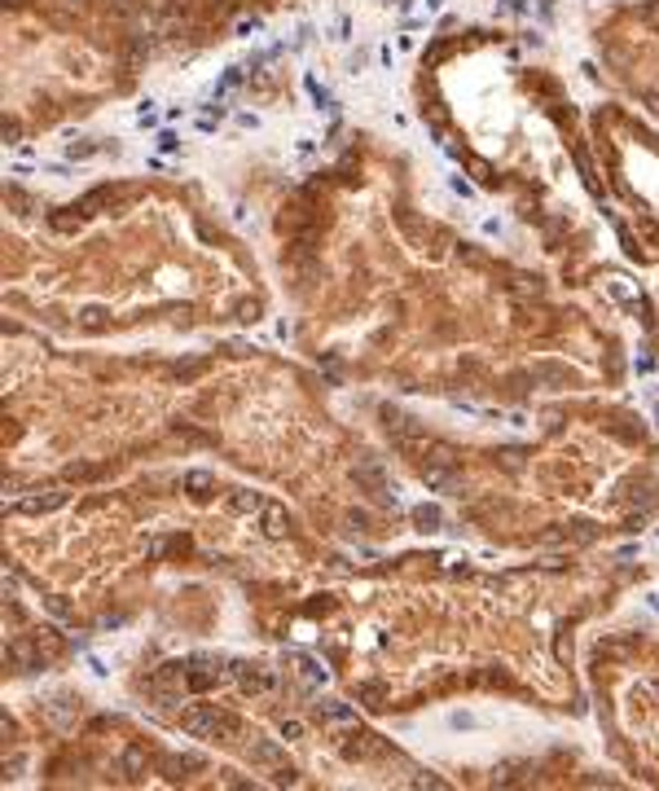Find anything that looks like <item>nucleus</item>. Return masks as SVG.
Listing matches in <instances>:
<instances>
[{"label": "nucleus", "mask_w": 659, "mask_h": 791, "mask_svg": "<svg viewBox=\"0 0 659 791\" xmlns=\"http://www.w3.org/2000/svg\"><path fill=\"white\" fill-rule=\"evenodd\" d=\"M299 669H303V677H308V681H325L321 659H308V655H303V659H299Z\"/></svg>", "instance_id": "12"}, {"label": "nucleus", "mask_w": 659, "mask_h": 791, "mask_svg": "<svg viewBox=\"0 0 659 791\" xmlns=\"http://www.w3.org/2000/svg\"><path fill=\"white\" fill-rule=\"evenodd\" d=\"M642 22H646L650 31H659V0H655V5H646V9H642Z\"/></svg>", "instance_id": "15"}, {"label": "nucleus", "mask_w": 659, "mask_h": 791, "mask_svg": "<svg viewBox=\"0 0 659 791\" xmlns=\"http://www.w3.org/2000/svg\"><path fill=\"white\" fill-rule=\"evenodd\" d=\"M229 510H233V515H255V510H264V497L251 493V488H238L229 497Z\"/></svg>", "instance_id": "8"}, {"label": "nucleus", "mask_w": 659, "mask_h": 791, "mask_svg": "<svg viewBox=\"0 0 659 791\" xmlns=\"http://www.w3.org/2000/svg\"><path fill=\"white\" fill-rule=\"evenodd\" d=\"M246 756L260 760V765H277V760H282V748H277L273 738H251V743H246Z\"/></svg>", "instance_id": "7"}, {"label": "nucleus", "mask_w": 659, "mask_h": 791, "mask_svg": "<svg viewBox=\"0 0 659 791\" xmlns=\"http://www.w3.org/2000/svg\"><path fill=\"white\" fill-rule=\"evenodd\" d=\"M9 5H22V0H9Z\"/></svg>", "instance_id": "16"}, {"label": "nucleus", "mask_w": 659, "mask_h": 791, "mask_svg": "<svg viewBox=\"0 0 659 791\" xmlns=\"http://www.w3.org/2000/svg\"><path fill=\"white\" fill-rule=\"evenodd\" d=\"M312 712H317L321 721H334V725L357 721V708H347L343 699H321V703H312Z\"/></svg>", "instance_id": "5"}, {"label": "nucleus", "mask_w": 659, "mask_h": 791, "mask_svg": "<svg viewBox=\"0 0 659 791\" xmlns=\"http://www.w3.org/2000/svg\"><path fill=\"white\" fill-rule=\"evenodd\" d=\"M378 752H383V743H378L374 734H352L347 743H343V756L347 760H374Z\"/></svg>", "instance_id": "4"}, {"label": "nucleus", "mask_w": 659, "mask_h": 791, "mask_svg": "<svg viewBox=\"0 0 659 791\" xmlns=\"http://www.w3.org/2000/svg\"><path fill=\"white\" fill-rule=\"evenodd\" d=\"M181 730L194 734V738H238L242 721L233 717V712H220L216 703H198V708H189L181 717Z\"/></svg>", "instance_id": "1"}, {"label": "nucleus", "mask_w": 659, "mask_h": 791, "mask_svg": "<svg viewBox=\"0 0 659 791\" xmlns=\"http://www.w3.org/2000/svg\"><path fill=\"white\" fill-rule=\"evenodd\" d=\"M413 519H418L422 528H440V510H436V505H418Z\"/></svg>", "instance_id": "11"}, {"label": "nucleus", "mask_w": 659, "mask_h": 791, "mask_svg": "<svg viewBox=\"0 0 659 791\" xmlns=\"http://www.w3.org/2000/svg\"><path fill=\"white\" fill-rule=\"evenodd\" d=\"M448 725H458V730H475L479 721L470 717V712H453V717H448Z\"/></svg>", "instance_id": "14"}, {"label": "nucleus", "mask_w": 659, "mask_h": 791, "mask_svg": "<svg viewBox=\"0 0 659 791\" xmlns=\"http://www.w3.org/2000/svg\"><path fill=\"white\" fill-rule=\"evenodd\" d=\"M66 501H70L66 488H44V493H36V497H22L18 510H22V515H53V510H62Z\"/></svg>", "instance_id": "2"}, {"label": "nucleus", "mask_w": 659, "mask_h": 791, "mask_svg": "<svg viewBox=\"0 0 659 791\" xmlns=\"http://www.w3.org/2000/svg\"><path fill=\"white\" fill-rule=\"evenodd\" d=\"M211 488H216V475H211V471H185V493H189L194 501H207Z\"/></svg>", "instance_id": "6"}, {"label": "nucleus", "mask_w": 659, "mask_h": 791, "mask_svg": "<svg viewBox=\"0 0 659 791\" xmlns=\"http://www.w3.org/2000/svg\"><path fill=\"white\" fill-rule=\"evenodd\" d=\"M220 681V669H207V664H202V669H185V686H189V691H207V686H216Z\"/></svg>", "instance_id": "9"}, {"label": "nucleus", "mask_w": 659, "mask_h": 791, "mask_svg": "<svg viewBox=\"0 0 659 791\" xmlns=\"http://www.w3.org/2000/svg\"><path fill=\"white\" fill-rule=\"evenodd\" d=\"M238 681L246 686V691H268V686H273V677H268V673L251 669V664H238Z\"/></svg>", "instance_id": "10"}, {"label": "nucleus", "mask_w": 659, "mask_h": 791, "mask_svg": "<svg viewBox=\"0 0 659 791\" xmlns=\"http://www.w3.org/2000/svg\"><path fill=\"white\" fill-rule=\"evenodd\" d=\"M282 738H286V743H295V738H303V721H282Z\"/></svg>", "instance_id": "13"}, {"label": "nucleus", "mask_w": 659, "mask_h": 791, "mask_svg": "<svg viewBox=\"0 0 659 791\" xmlns=\"http://www.w3.org/2000/svg\"><path fill=\"white\" fill-rule=\"evenodd\" d=\"M286 532H290V515H286V505H277V501H264V537L282 541Z\"/></svg>", "instance_id": "3"}]
</instances>
